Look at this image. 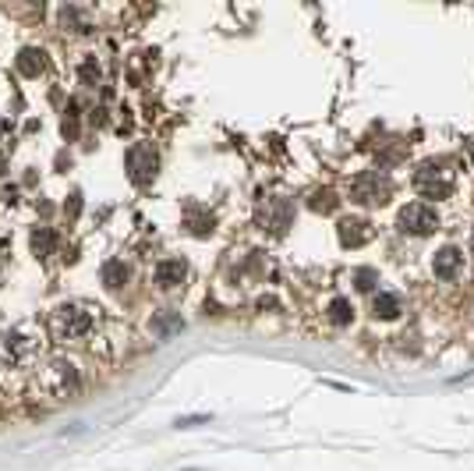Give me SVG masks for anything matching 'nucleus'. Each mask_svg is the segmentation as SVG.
Listing matches in <instances>:
<instances>
[{"label":"nucleus","instance_id":"obj_2","mask_svg":"<svg viewBox=\"0 0 474 471\" xmlns=\"http://www.w3.org/2000/svg\"><path fill=\"white\" fill-rule=\"evenodd\" d=\"M389 195H393V181H389L386 170H365L350 184V199L358 206H386Z\"/></svg>","mask_w":474,"mask_h":471},{"label":"nucleus","instance_id":"obj_20","mask_svg":"<svg viewBox=\"0 0 474 471\" xmlns=\"http://www.w3.org/2000/svg\"><path fill=\"white\" fill-rule=\"evenodd\" d=\"M78 75H81V81H85V86H96V81L103 78V71H99V64H96V57H85V60H81Z\"/></svg>","mask_w":474,"mask_h":471},{"label":"nucleus","instance_id":"obj_13","mask_svg":"<svg viewBox=\"0 0 474 471\" xmlns=\"http://www.w3.org/2000/svg\"><path fill=\"white\" fill-rule=\"evenodd\" d=\"M372 316L376 319H397L400 316V298L397 294H376V301H372Z\"/></svg>","mask_w":474,"mask_h":471},{"label":"nucleus","instance_id":"obj_23","mask_svg":"<svg viewBox=\"0 0 474 471\" xmlns=\"http://www.w3.org/2000/svg\"><path fill=\"white\" fill-rule=\"evenodd\" d=\"M78 209H81V195H71V202L64 206V213H68V216H78Z\"/></svg>","mask_w":474,"mask_h":471},{"label":"nucleus","instance_id":"obj_11","mask_svg":"<svg viewBox=\"0 0 474 471\" xmlns=\"http://www.w3.org/2000/svg\"><path fill=\"white\" fill-rule=\"evenodd\" d=\"M460 262H464V255H460L457 249H453V244H446V249H439V252H436V259H432V270H436V277L449 280V277H457Z\"/></svg>","mask_w":474,"mask_h":471},{"label":"nucleus","instance_id":"obj_8","mask_svg":"<svg viewBox=\"0 0 474 471\" xmlns=\"http://www.w3.org/2000/svg\"><path fill=\"white\" fill-rule=\"evenodd\" d=\"M32 351H36V340H32L25 330H11V333L0 337V358L11 361V365L29 361V358H32Z\"/></svg>","mask_w":474,"mask_h":471},{"label":"nucleus","instance_id":"obj_14","mask_svg":"<svg viewBox=\"0 0 474 471\" xmlns=\"http://www.w3.org/2000/svg\"><path fill=\"white\" fill-rule=\"evenodd\" d=\"M53 244H57V234H53L50 227H36V231H32V252H36L39 259L53 255Z\"/></svg>","mask_w":474,"mask_h":471},{"label":"nucleus","instance_id":"obj_12","mask_svg":"<svg viewBox=\"0 0 474 471\" xmlns=\"http://www.w3.org/2000/svg\"><path fill=\"white\" fill-rule=\"evenodd\" d=\"M14 64H18V71H22L25 78H36L39 71L47 68V53H43V50H36V47H25L22 53H18Z\"/></svg>","mask_w":474,"mask_h":471},{"label":"nucleus","instance_id":"obj_4","mask_svg":"<svg viewBox=\"0 0 474 471\" xmlns=\"http://www.w3.org/2000/svg\"><path fill=\"white\" fill-rule=\"evenodd\" d=\"M397 223L407 234H432L439 227V216H436L432 206H425V202H407V206L400 209V216H397Z\"/></svg>","mask_w":474,"mask_h":471},{"label":"nucleus","instance_id":"obj_18","mask_svg":"<svg viewBox=\"0 0 474 471\" xmlns=\"http://www.w3.org/2000/svg\"><path fill=\"white\" fill-rule=\"evenodd\" d=\"M350 316H354V309H350L347 298H337L333 305H329V322H333V326H347Z\"/></svg>","mask_w":474,"mask_h":471},{"label":"nucleus","instance_id":"obj_17","mask_svg":"<svg viewBox=\"0 0 474 471\" xmlns=\"http://www.w3.org/2000/svg\"><path fill=\"white\" fill-rule=\"evenodd\" d=\"M181 316H174V312H167V316H159V319H153V333L156 337H170V333H177L181 330Z\"/></svg>","mask_w":474,"mask_h":471},{"label":"nucleus","instance_id":"obj_6","mask_svg":"<svg viewBox=\"0 0 474 471\" xmlns=\"http://www.w3.org/2000/svg\"><path fill=\"white\" fill-rule=\"evenodd\" d=\"M43 386H47V394H53V397H68L78 386V368L71 361H64V358H57L43 372Z\"/></svg>","mask_w":474,"mask_h":471},{"label":"nucleus","instance_id":"obj_7","mask_svg":"<svg viewBox=\"0 0 474 471\" xmlns=\"http://www.w3.org/2000/svg\"><path fill=\"white\" fill-rule=\"evenodd\" d=\"M156 167H159V156L153 146H131L128 149V174L135 184H149L156 177Z\"/></svg>","mask_w":474,"mask_h":471},{"label":"nucleus","instance_id":"obj_9","mask_svg":"<svg viewBox=\"0 0 474 471\" xmlns=\"http://www.w3.org/2000/svg\"><path fill=\"white\" fill-rule=\"evenodd\" d=\"M340 244H347V249H361L365 241H372V223L368 220H361V216H343L340 220Z\"/></svg>","mask_w":474,"mask_h":471},{"label":"nucleus","instance_id":"obj_5","mask_svg":"<svg viewBox=\"0 0 474 471\" xmlns=\"http://www.w3.org/2000/svg\"><path fill=\"white\" fill-rule=\"evenodd\" d=\"M259 223L269 234H287V227L294 223V206L287 199H265L259 209Z\"/></svg>","mask_w":474,"mask_h":471},{"label":"nucleus","instance_id":"obj_3","mask_svg":"<svg viewBox=\"0 0 474 471\" xmlns=\"http://www.w3.org/2000/svg\"><path fill=\"white\" fill-rule=\"evenodd\" d=\"M414 188H418L425 199H449L453 177H449V170L439 167V163H421L418 174H414Z\"/></svg>","mask_w":474,"mask_h":471},{"label":"nucleus","instance_id":"obj_10","mask_svg":"<svg viewBox=\"0 0 474 471\" xmlns=\"http://www.w3.org/2000/svg\"><path fill=\"white\" fill-rule=\"evenodd\" d=\"M184 277H188V266H184V259H163L156 266V283L163 291L177 288V283H184Z\"/></svg>","mask_w":474,"mask_h":471},{"label":"nucleus","instance_id":"obj_19","mask_svg":"<svg viewBox=\"0 0 474 471\" xmlns=\"http://www.w3.org/2000/svg\"><path fill=\"white\" fill-rule=\"evenodd\" d=\"M308 206H312L315 213H333L337 209V195L329 192V188H322V192H315L312 199H308Z\"/></svg>","mask_w":474,"mask_h":471},{"label":"nucleus","instance_id":"obj_16","mask_svg":"<svg viewBox=\"0 0 474 471\" xmlns=\"http://www.w3.org/2000/svg\"><path fill=\"white\" fill-rule=\"evenodd\" d=\"M124 280H128V266L120 259H110L107 266H103V283H107V288H120Z\"/></svg>","mask_w":474,"mask_h":471},{"label":"nucleus","instance_id":"obj_24","mask_svg":"<svg viewBox=\"0 0 474 471\" xmlns=\"http://www.w3.org/2000/svg\"><path fill=\"white\" fill-rule=\"evenodd\" d=\"M265 309L273 312L276 309V298H259V312H265Z\"/></svg>","mask_w":474,"mask_h":471},{"label":"nucleus","instance_id":"obj_1","mask_svg":"<svg viewBox=\"0 0 474 471\" xmlns=\"http://www.w3.org/2000/svg\"><path fill=\"white\" fill-rule=\"evenodd\" d=\"M92 326H96V316H92L89 305L68 301V305H60V309L53 312V333L60 340H81V337L92 333Z\"/></svg>","mask_w":474,"mask_h":471},{"label":"nucleus","instance_id":"obj_15","mask_svg":"<svg viewBox=\"0 0 474 471\" xmlns=\"http://www.w3.org/2000/svg\"><path fill=\"white\" fill-rule=\"evenodd\" d=\"M188 231L195 234V238H209L213 234V227H216V220H213V213H188Z\"/></svg>","mask_w":474,"mask_h":471},{"label":"nucleus","instance_id":"obj_21","mask_svg":"<svg viewBox=\"0 0 474 471\" xmlns=\"http://www.w3.org/2000/svg\"><path fill=\"white\" fill-rule=\"evenodd\" d=\"M376 283H379V273L368 270V266L354 273V288H358V291H376Z\"/></svg>","mask_w":474,"mask_h":471},{"label":"nucleus","instance_id":"obj_22","mask_svg":"<svg viewBox=\"0 0 474 471\" xmlns=\"http://www.w3.org/2000/svg\"><path fill=\"white\" fill-rule=\"evenodd\" d=\"M64 135H68V138H75V135H78V103H75V99L68 103V117H64Z\"/></svg>","mask_w":474,"mask_h":471}]
</instances>
